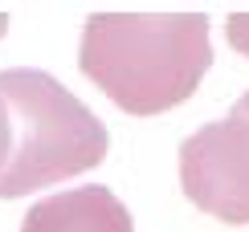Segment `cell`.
<instances>
[{
    "label": "cell",
    "mask_w": 249,
    "mask_h": 232,
    "mask_svg": "<svg viewBox=\"0 0 249 232\" xmlns=\"http://www.w3.org/2000/svg\"><path fill=\"white\" fill-rule=\"evenodd\" d=\"M209 66L204 13H94L78 45L82 78L139 118L188 102Z\"/></svg>",
    "instance_id": "cell-1"
},
{
    "label": "cell",
    "mask_w": 249,
    "mask_h": 232,
    "mask_svg": "<svg viewBox=\"0 0 249 232\" xmlns=\"http://www.w3.org/2000/svg\"><path fill=\"white\" fill-rule=\"evenodd\" d=\"M0 98L13 118V155L0 171V199H20L37 187L94 171L107 159V126L41 69H4Z\"/></svg>",
    "instance_id": "cell-2"
},
{
    "label": "cell",
    "mask_w": 249,
    "mask_h": 232,
    "mask_svg": "<svg viewBox=\"0 0 249 232\" xmlns=\"http://www.w3.org/2000/svg\"><path fill=\"white\" fill-rule=\"evenodd\" d=\"M180 187L200 212L249 224V118L229 114L180 143Z\"/></svg>",
    "instance_id": "cell-3"
},
{
    "label": "cell",
    "mask_w": 249,
    "mask_h": 232,
    "mask_svg": "<svg viewBox=\"0 0 249 232\" xmlns=\"http://www.w3.org/2000/svg\"><path fill=\"white\" fill-rule=\"evenodd\" d=\"M20 232H135V224L110 187H70L29 208Z\"/></svg>",
    "instance_id": "cell-4"
},
{
    "label": "cell",
    "mask_w": 249,
    "mask_h": 232,
    "mask_svg": "<svg viewBox=\"0 0 249 232\" xmlns=\"http://www.w3.org/2000/svg\"><path fill=\"white\" fill-rule=\"evenodd\" d=\"M225 33H229V45L237 49V53L249 57V13H233L229 25H225Z\"/></svg>",
    "instance_id": "cell-5"
},
{
    "label": "cell",
    "mask_w": 249,
    "mask_h": 232,
    "mask_svg": "<svg viewBox=\"0 0 249 232\" xmlns=\"http://www.w3.org/2000/svg\"><path fill=\"white\" fill-rule=\"evenodd\" d=\"M8 155H13V118H8V106L0 98V171H4Z\"/></svg>",
    "instance_id": "cell-6"
},
{
    "label": "cell",
    "mask_w": 249,
    "mask_h": 232,
    "mask_svg": "<svg viewBox=\"0 0 249 232\" xmlns=\"http://www.w3.org/2000/svg\"><path fill=\"white\" fill-rule=\"evenodd\" d=\"M233 114H241V118H249V94H241V102L233 106Z\"/></svg>",
    "instance_id": "cell-7"
},
{
    "label": "cell",
    "mask_w": 249,
    "mask_h": 232,
    "mask_svg": "<svg viewBox=\"0 0 249 232\" xmlns=\"http://www.w3.org/2000/svg\"><path fill=\"white\" fill-rule=\"evenodd\" d=\"M4 33H8V17L0 13V37H4Z\"/></svg>",
    "instance_id": "cell-8"
}]
</instances>
